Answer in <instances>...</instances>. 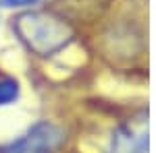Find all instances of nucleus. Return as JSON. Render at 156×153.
<instances>
[{
	"label": "nucleus",
	"instance_id": "1",
	"mask_svg": "<svg viewBox=\"0 0 156 153\" xmlns=\"http://www.w3.org/2000/svg\"><path fill=\"white\" fill-rule=\"evenodd\" d=\"M12 31L31 54L48 58L75 37L73 25L54 11H25L12 19Z\"/></svg>",
	"mask_w": 156,
	"mask_h": 153
},
{
	"label": "nucleus",
	"instance_id": "2",
	"mask_svg": "<svg viewBox=\"0 0 156 153\" xmlns=\"http://www.w3.org/2000/svg\"><path fill=\"white\" fill-rule=\"evenodd\" d=\"M67 143V132L54 122H37L21 139L0 147V153H56Z\"/></svg>",
	"mask_w": 156,
	"mask_h": 153
},
{
	"label": "nucleus",
	"instance_id": "3",
	"mask_svg": "<svg viewBox=\"0 0 156 153\" xmlns=\"http://www.w3.org/2000/svg\"><path fill=\"white\" fill-rule=\"evenodd\" d=\"M60 11L65 19L73 17V19H92V17H100L104 8H108L110 0H58Z\"/></svg>",
	"mask_w": 156,
	"mask_h": 153
},
{
	"label": "nucleus",
	"instance_id": "4",
	"mask_svg": "<svg viewBox=\"0 0 156 153\" xmlns=\"http://www.w3.org/2000/svg\"><path fill=\"white\" fill-rule=\"evenodd\" d=\"M112 153H148V132L135 137L129 126H121L112 135Z\"/></svg>",
	"mask_w": 156,
	"mask_h": 153
},
{
	"label": "nucleus",
	"instance_id": "5",
	"mask_svg": "<svg viewBox=\"0 0 156 153\" xmlns=\"http://www.w3.org/2000/svg\"><path fill=\"white\" fill-rule=\"evenodd\" d=\"M19 93H21V87H19L17 79H12V77L0 79V108L15 104L19 99Z\"/></svg>",
	"mask_w": 156,
	"mask_h": 153
},
{
	"label": "nucleus",
	"instance_id": "6",
	"mask_svg": "<svg viewBox=\"0 0 156 153\" xmlns=\"http://www.w3.org/2000/svg\"><path fill=\"white\" fill-rule=\"evenodd\" d=\"M44 0H0V8H34Z\"/></svg>",
	"mask_w": 156,
	"mask_h": 153
}]
</instances>
